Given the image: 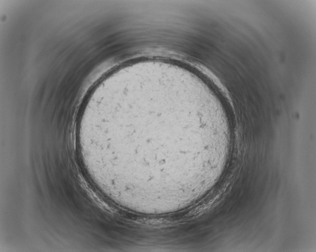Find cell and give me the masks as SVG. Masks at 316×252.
Here are the masks:
<instances>
[{
  "mask_svg": "<svg viewBox=\"0 0 316 252\" xmlns=\"http://www.w3.org/2000/svg\"><path fill=\"white\" fill-rule=\"evenodd\" d=\"M94 126L120 170L157 182L185 176L195 148L206 150L225 122L198 80L155 70L114 80Z\"/></svg>",
  "mask_w": 316,
  "mask_h": 252,
  "instance_id": "cell-1",
  "label": "cell"
}]
</instances>
